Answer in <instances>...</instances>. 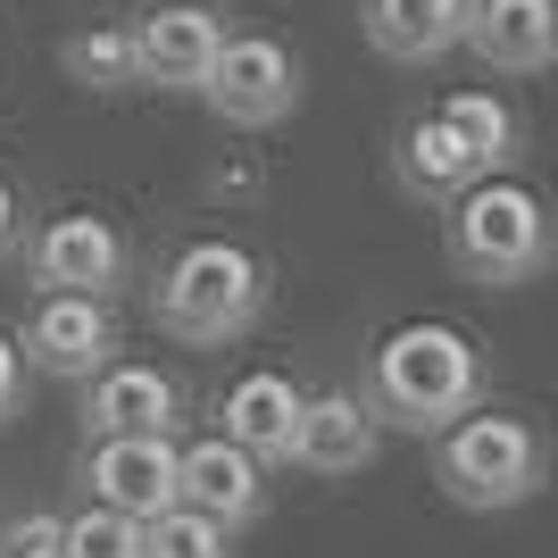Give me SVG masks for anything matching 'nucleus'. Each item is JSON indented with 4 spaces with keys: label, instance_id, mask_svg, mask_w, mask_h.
<instances>
[{
    "label": "nucleus",
    "instance_id": "7ed1b4c3",
    "mask_svg": "<svg viewBox=\"0 0 558 558\" xmlns=\"http://www.w3.org/2000/svg\"><path fill=\"white\" fill-rule=\"evenodd\" d=\"M550 475V442H542V425L525 417H500V409H466L434 434V484L459 500V509H525Z\"/></svg>",
    "mask_w": 558,
    "mask_h": 558
},
{
    "label": "nucleus",
    "instance_id": "4be33fe9",
    "mask_svg": "<svg viewBox=\"0 0 558 558\" xmlns=\"http://www.w3.org/2000/svg\"><path fill=\"white\" fill-rule=\"evenodd\" d=\"M17 409H25V359H17V342L0 333V425L17 417Z\"/></svg>",
    "mask_w": 558,
    "mask_h": 558
},
{
    "label": "nucleus",
    "instance_id": "f03ea898",
    "mask_svg": "<svg viewBox=\"0 0 558 558\" xmlns=\"http://www.w3.org/2000/svg\"><path fill=\"white\" fill-rule=\"evenodd\" d=\"M150 317L184 350H226L267 317V267L242 242H184L150 283Z\"/></svg>",
    "mask_w": 558,
    "mask_h": 558
},
{
    "label": "nucleus",
    "instance_id": "9d476101",
    "mask_svg": "<svg viewBox=\"0 0 558 558\" xmlns=\"http://www.w3.org/2000/svg\"><path fill=\"white\" fill-rule=\"evenodd\" d=\"M125 34H134V93H192L201 68L217 59V43H226V17L192 0V9H159Z\"/></svg>",
    "mask_w": 558,
    "mask_h": 558
},
{
    "label": "nucleus",
    "instance_id": "9b49d317",
    "mask_svg": "<svg viewBox=\"0 0 558 558\" xmlns=\"http://www.w3.org/2000/svg\"><path fill=\"white\" fill-rule=\"evenodd\" d=\"M175 425H184L175 375L142 367V359H109L84 375V434H175Z\"/></svg>",
    "mask_w": 558,
    "mask_h": 558
},
{
    "label": "nucleus",
    "instance_id": "6ab92c4d",
    "mask_svg": "<svg viewBox=\"0 0 558 558\" xmlns=\"http://www.w3.org/2000/svg\"><path fill=\"white\" fill-rule=\"evenodd\" d=\"M142 558H233V534L217 525V517L201 509H159V517H142Z\"/></svg>",
    "mask_w": 558,
    "mask_h": 558
},
{
    "label": "nucleus",
    "instance_id": "f257e3e1",
    "mask_svg": "<svg viewBox=\"0 0 558 558\" xmlns=\"http://www.w3.org/2000/svg\"><path fill=\"white\" fill-rule=\"evenodd\" d=\"M484 350L459 326H400L367 359V409L375 425H400V434H442L484 400Z\"/></svg>",
    "mask_w": 558,
    "mask_h": 558
},
{
    "label": "nucleus",
    "instance_id": "4468645a",
    "mask_svg": "<svg viewBox=\"0 0 558 558\" xmlns=\"http://www.w3.org/2000/svg\"><path fill=\"white\" fill-rule=\"evenodd\" d=\"M301 384L292 375H276V367H258V375H242L226 392V442H242L258 466H292V442H301Z\"/></svg>",
    "mask_w": 558,
    "mask_h": 558
},
{
    "label": "nucleus",
    "instance_id": "6e6552de",
    "mask_svg": "<svg viewBox=\"0 0 558 558\" xmlns=\"http://www.w3.org/2000/svg\"><path fill=\"white\" fill-rule=\"evenodd\" d=\"M25 276L43 292H93V301H109L125 283V233L109 217H50L25 242Z\"/></svg>",
    "mask_w": 558,
    "mask_h": 558
},
{
    "label": "nucleus",
    "instance_id": "0eeeda50",
    "mask_svg": "<svg viewBox=\"0 0 558 558\" xmlns=\"http://www.w3.org/2000/svg\"><path fill=\"white\" fill-rule=\"evenodd\" d=\"M17 359H25L34 375L84 384L93 367H109V359H117V317H109V301H93V292H43V301L25 308Z\"/></svg>",
    "mask_w": 558,
    "mask_h": 558
},
{
    "label": "nucleus",
    "instance_id": "ddd939ff",
    "mask_svg": "<svg viewBox=\"0 0 558 558\" xmlns=\"http://www.w3.org/2000/svg\"><path fill=\"white\" fill-rule=\"evenodd\" d=\"M375 442H384V425H375L367 392H308L292 466H308V475H359V466H375Z\"/></svg>",
    "mask_w": 558,
    "mask_h": 558
},
{
    "label": "nucleus",
    "instance_id": "5701e85b",
    "mask_svg": "<svg viewBox=\"0 0 558 558\" xmlns=\"http://www.w3.org/2000/svg\"><path fill=\"white\" fill-rule=\"evenodd\" d=\"M17 233H25V209H17V192H9V175H0V258L17 251Z\"/></svg>",
    "mask_w": 558,
    "mask_h": 558
},
{
    "label": "nucleus",
    "instance_id": "1a4fd4ad",
    "mask_svg": "<svg viewBox=\"0 0 558 558\" xmlns=\"http://www.w3.org/2000/svg\"><path fill=\"white\" fill-rule=\"evenodd\" d=\"M175 500L201 509V517H217L226 534H242V525L267 509V466H258L242 442H226V434L184 442V450H175Z\"/></svg>",
    "mask_w": 558,
    "mask_h": 558
},
{
    "label": "nucleus",
    "instance_id": "dca6fc26",
    "mask_svg": "<svg viewBox=\"0 0 558 558\" xmlns=\"http://www.w3.org/2000/svg\"><path fill=\"white\" fill-rule=\"evenodd\" d=\"M392 175H400V192H409V201H459V192L484 175V159L450 134L442 117H409V125H400V142H392Z\"/></svg>",
    "mask_w": 558,
    "mask_h": 558
},
{
    "label": "nucleus",
    "instance_id": "aec40b11",
    "mask_svg": "<svg viewBox=\"0 0 558 558\" xmlns=\"http://www.w3.org/2000/svg\"><path fill=\"white\" fill-rule=\"evenodd\" d=\"M59 558H142V525L84 500L75 517H59Z\"/></svg>",
    "mask_w": 558,
    "mask_h": 558
},
{
    "label": "nucleus",
    "instance_id": "2eb2a0df",
    "mask_svg": "<svg viewBox=\"0 0 558 558\" xmlns=\"http://www.w3.org/2000/svg\"><path fill=\"white\" fill-rule=\"evenodd\" d=\"M359 25L392 68H434L442 50H459L466 0H359Z\"/></svg>",
    "mask_w": 558,
    "mask_h": 558
},
{
    "label": "nucleus",
    "instance_id": "f3484780",
    "mask_svg": "<svg viewBox=\"0 0 558 558\" xmlns=\"http://www.w3.org/2000/svg\"><path fill=\"white\" fill-rule=\"evenodd\" d=\"M434 117H442V125L466 142V150H475V159H484V175H509V167H517V150H525V117H517L500 93H484V84L450 93Z\"/></svg>",
    "mask_w": 558,
    "mask_h": 558
},
{
    "label": "nucleus",
    "instance_id": "20e7f679",
    "mask_svg": "<svg viewBox=\"0 0 558 558\" xmlns=\"http://www.w3.org/2000/svg\"><path fill=\"white\" fill-rule=\"evenodd\" d=\"M450 209V267L484 292H517L550 267V217H542V192L509 184V175H475Z\"/></svg>",
    "mask_w": 558,
    "mask_h": 558
},
{
    "label": "nucleus",
    "instance_id": "f8f14e48",
    "mask_svg": "<svg viewBox=\"0 0 558 558\" xmlns=\"http://www.w3.org/2000/svg\"><path fill=\"white\" fill-rule=\"evenodd\" d=\"M459 43L492 75H542L558 59V9L550 0H466Z\"/></svg>",
    "mask_w": 558,
    "mask_h": 558
},
{
    "label": "nucleus",
    "instance_id": "412c9836",
    "mask_svg": "<svg viewBox=\"0 0 558 558\" xmlns=\"http://www.w3.org/2000/svg\"><path fill=\"white\" fill-rule=\"evenodd\" d=\"M0 558H59V509L0 517Z\"/></svg>",
    "mask_w": 558,
    "mask_h": 558
},
{
    "label": "nucleus",
    "instance_id": "a211bd4d",
    "mask_svg": "<svg viewBox=\"0 0 558 558\" xmlns=\"http://www.w3.org/2000/svg\"><path fill=\"white\" fill-rule=\"evenodd\" d=\"M59 59H68V75L84 84V93H134V34H125V25H93V34H75Z\"/></svg>",
    "mask_w": 558,
    "mask_h": 558
},
{
    "label": "nucleus",
    "instance_id": "423d86ee",
    "mask_svg": "<svg viewBox=\"0 0 558 558\" xmlns=\"http://www.w3.org/2000/svg\"><path fill=\"white\" fill-rule=\"evenodd\" d=\"M84 492L117 517H159L175 509V434H84Z\"/></svg>",
    "mask_w": 558,
    "mask_h": 558
},
{
    "label": "nucleus",
    "instance_id": "39448f33",
    "mask_svg": "<svg viewBox=\"0 0 558 558\" xmlns=\"http://www.w3.org/2000/svg\"><path fill=\"white\" fill-rule=\"evenodd\" d=\"M192 93L209 100L226 125L267 134V125H283V117L301 109V59H292L283 43H267V34H226Z\"/></svg>",
    "mask_w": 558,
    "mask_h": 558
}]
</instances>
